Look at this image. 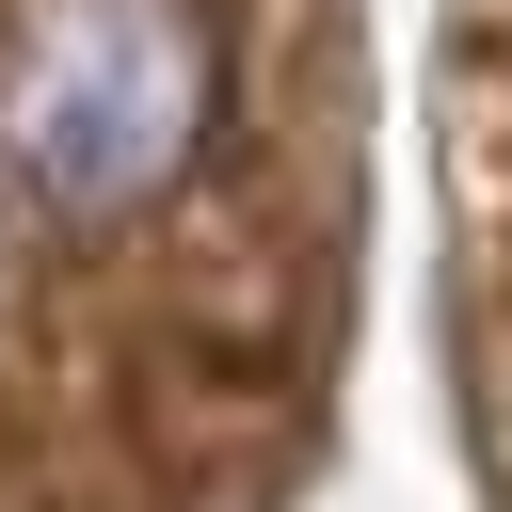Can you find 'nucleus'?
I'll return each mask as SVG.
<instances>
[{"label": "nucleus", "mask_w": 512, "mask_h": 512, "mask_svg": "<svg viewBox=\"0 0 512 512\" xmlns=\"http://www.w3.org/2000/svg\"><path fill=\"white\" fill-rule=\"evenodd\" d=\"M480 320H496V432H512V0H480Z\"/></svg>", "instance_id": "nucleus-2"}, {"label": "nucleus", "mask_w": 512, "mask_h": 512, "mask_svg": "<svg viewBox=\"0 0 512 512\" xmlns=\"http://www.w3.org/2000/svg\"><path fill=\"white\" fill-rule=\"evenodd\" d=\"M336 256V0H0V512H256Z\"/></svg>", "instance_id": "nucleus-1"}]
</instances>
